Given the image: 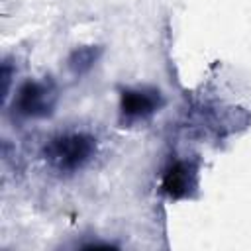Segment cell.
Returning a JSON list of instances; mask_svg holds the SVG:
<instances>
[{"label": "cell", "instance_id": "cell-1", "mask_svg": "<svg viewBox=\"0 0 251 251\" xmlns=\"http://www.w3.org/2000/svg\"><path fill=\"white\" fill-rule=\"evenodd\" d=\"M96 149V141L86 133H65L45 145V161L59 173H75L84 167Z\"/></svg>", "mask_w": 251, "mask_h": 251}, {"label": "cell", "instance_id": "cell-2", "mask_svg": "<svg viewBox=\"0 0 251 251\" xmlns=\"http://www.w3.org/2000/svg\"><path fill=\"white\" fill-rule=\"evenodd\" d=\"M55 104V92L41 82H25L14 100V110L27 118H41L51 112Z\"/></svg>", "mask_w": 251, "mask_h": 251}, {"label": "cell", "instance_id": "cell-3", "mask_svg": "<svg viewBox=\"0 0 251 251\" xmlns=\"http://www.w3.org/2000/svg\"><path fill=\"white\" fill-rule=\"evenodd\" d=\"M196 186H198V169L194 163L178 161L165 173L163 190L171 198H186Z\"/></svg>", "mask_w": 251, "mask_h": 251}, {"label": "cell", "instance_id": "cell-4", "mask_svg": "<svg viewBox=\"0 0 251 251\" xmlns=\"http://www.w3.org/2000/svg\"><path fill=\"white\" fill-rule=\"evenodd\" d=\"M161 104L159 92L155 90H124L122 92V114L129 120H141L151 116Z\"/></svg>", "mask_w": 251, "mask_h": 251}, {"label": "cell", "instance_id": "cell-5", "mask_svg": "<svg viewBox=\"0 0 251 251\" xmlns=\"http://www.w3.org/2000/svg\"><path fill=\"white\" fill-rule=\"evenodd\" d=\"M96 57H98V49H94V47H80V49H76L71 55L69 67L75 73H84V71H88L92 67V63L96 61Z\"/></svg>", "mask_w": 251, "mask_h": 251}]
</instances>
